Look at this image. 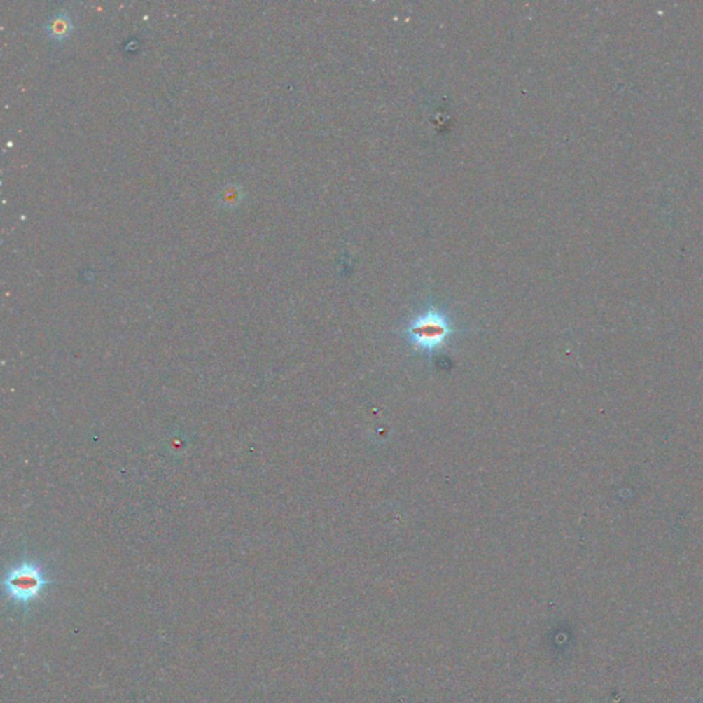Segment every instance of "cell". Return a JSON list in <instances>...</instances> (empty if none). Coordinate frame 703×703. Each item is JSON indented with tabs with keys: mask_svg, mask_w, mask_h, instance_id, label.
<instances>
[{
	"mask_svg": "<svg viewBox=\"0 0 703 703\" xmlns=\"http://www.w3.org/2000/svg\"><path fill=\"white\" fill-rule=\"evenodd\" d=\"M239 200H241V188L235 186L225 187L220 195V201L227 207L235 205L237 202H239Z\"/></svg>",
	"mask_w": 703,
	"mask_h": 703,
	"instance_id": "277c9868",
	"label": "cell"
},
{
	"mask_svg": "<svg viewBox=\"0 0 703 703\" xmlns=\"http://www.w3.org/2000/svg\"><path fill=\"white\" fill-rule=\"evenodd\" d=\"M48 34L54 39H64L71 34V21L68 13H57L47 24Z\"/></svg>",
	"mask_w": 703,
	"mask_h": 703,
	"instance_id": "3957f363",
	"label": "cell"
},
{
	"mask_svg": "<svg viewBox=\"0 0 703 703\" xmlns=\"http://www.w3.org/2000/svg\"><path fill=\"white\" fill-rule=\"evenodd\" d=\"M461 333H467V330L457 327L452 315L431 301L400 328L404 341L429 360L450 347Z\"/></svg>",
	"mask_w": 703,
	"mask_h": 703,
	"instance_id": "6da1fadb",
	"label": "cell"
},
{
	"mask_svg": "<svg viewBox=\"0 0 703 703\" xmlns=\"http://www.w3.org/2000/svg\"><path fill=\"white\" fill-rule=\"evenodd\" d=\"M54 584L57 581L48 576L43 563L27 558L8 567L1 580L4 598L24 614L29 613L46 590Z\"/></svg>",
	"mask_w": 703,
	"mask_h": 703,
	"instance_id": "7a4b0ae2",
	"label": "cell"
}]
</instances>
